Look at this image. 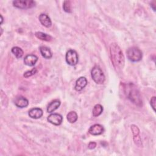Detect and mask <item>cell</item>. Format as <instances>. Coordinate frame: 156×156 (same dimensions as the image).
<instances>
[{
  "instance_id": "6",
  "label": "cell",
  "mask_w": 156,
  "mask_h": 156,
  "mask_svg": "<svg viewBox=\"0 0 156 156\" xmlns=\"http://www.w3.org/2000/svg\"><path fill=\"white\" fill-rule=\"evenodd\" d=\"M65 59L66 63L71 65L74 66L77 64L79 61V56L77 52L74 50L70 49L66 52Z\"/></svg>"
},
{
  "instance_id": "21",
  "label": "cell",
  "mask_w": 156,
  "mask_h": 156,
  "mask_svg": "<svg viewBox=\"0 0 156 156\" xmlns=\"http://www.w3.org/2000/svg\"><path fill=\"white\" fill-rule=\"evenodd\" d=\"M133 141H134V143L135 144L136 146H137L138 147H142L143 146V144H142V142H141V139L140 136V135H136V136H133Z\"/></svg>"
},
{
  "instance_id": "3",
  "label": "cell",
  "mask_w": 156,
  "mask_h": 156,
  "mask_svg": "<svg viewBox=\"0 0 156 156\" xmlns=\"http://www.w3.org/2000/svg\"><path fill=\"white\" fill-rule=\"evenodd\" d=\"M126 54L128 59L133 62H137L140 61L143 57L141 51L136 47L129 48L127 50Z\"/></svg>"
},
{
  "instance_id": "5",
  "label": "cell",
  "mask_w": 156,
  "mask_h": 156,
  "mask_svg": "<svg viewBox=\"0 0 156 156\" xmlns=\"http://www.w3.org/2000/svg\"><path fill=\"white\" fill-rule=\"evenodd\" d=\"M12 3L14 7L20 9H30L35 5V2L32 0H16Z\"/></svg>"
},
{
  "instance_id": "9",
  "label": "cell",
  "mask_w": 156,
  "mask_h": 156,
  "mask_svg": "<svg viewBox=\"0 0 156 156\" xmlns=\"http://www.w3.org/2000/svg\"><path fill=\"white\" fill-rule=\"evenodd\" d=\"M38 60V57L34 54L27 55L24 58V63L29 66H33Z\"/></svg>"
},
{
  "instance_id": "4",
  "label": "cell",
  "mask_w": 156,
  "mask_h": 156,
  "mask_svg": "<svg viewBox=\"0 0 156 156\" xmlns=\"http://www.w3.org/2000/svg\"><path fill=\"white\" fill-rule=\"evenodd\" d=\"M91 76L92 79L98 84H102L105 81V76L101 69L98 66H94L92 68Z\"/></svg>"
},
{
  "instance_id": "2",
  "label": "cell",
  "mask_w": 156,
  "mask_h": 156,
  "mask_svg": "<svg viewBox=\"0 0 156 156\" xmlns=\"http://www.w3.org/2000/svg\"><path fill=\"white\" fill-rule=\"evenodd\" d=\"M124 92L127 98L138 107H142L143 101L137 87L132 83H129L124 86Z\"/></svg>"
},
{
  "instance_id": "12",
  "label": "cell",
  "mask_w": 156,
  "mask_h": 156,
  "mask_svg": "<svg viewBox=\"0 0 156 156\" xmlns=\"http://www.w3.org/2000/svg\"><path fill=\"white\" fill-rule=\"evenodd\" d=\"M40 23L46 27H50L52 25V22L50 18L44 13H41L38 17Z\"/></svg>"
},
{
  "instance_id": "22",
  "label": "cell",
  "mask_w": 156,
  "mask_h": 156,
  "mask_svg": "<svg viewBox=\"0 0 156 156\" xmlns=\"http://www.w3.org/2000/svg\"><path fill=\"white\" fill-rule=\"evenodd\" d=\"M37 68H33L32 69H31V70H30V71H27L25 72L23 76H24V77L28 78V77H30V76L34 75L35 73H37Z\"/></svg>"
},
{
  "instance_id": "16",
  "label": "cell",
  "mask_w": 156,
  "mask_h": 156,
  "mask_svg": "<svg viewBox=\"0 0 156 156\" xmlns=\"http://www.w3.org/2000/svg\"><path fill=\"white\" fill-rule=\"evenodd\" d=\"M35 35L37 38H38V39H40L41 40L49 41L52 40V37L50 35H49L45 33L41 32H36L35 33Z\"/></svg>"
},
{
  "instance_id": "14",
  "label": "cell",
  "mask_w": 156,
  "mask_h": 156,
  "mask_svg": "<svg viewBox=\"0 0 156 156\" xmlns=\"http://www.w3.org/2000/svg\"><path fill=\"white\" fill-rule=\"evenodd\" d=\"M60 105V101L58 99H55L50 102L47 107V112L48 113H52L57 109Z\"/></svg>"
},
{
  "instance_id": "10",
  "label": "cell",
  "mask_w": 156,
  "mask_h": 156,
  "mask_svg": "<svg viewBox=\"0 0 156 156\" xmlns=\"http://www.w3.org/2000/svg\"><path fill=\"white\" fill-rule=\"evenodd\" d=\"M87 85V80L85 77H80L76 82L75 90L77 91L82 90Z\"/></svg>"
},
{
  "instance_id": "24",
  "label": "cell",
  "mask_w": 156,
  "mask_h": 156,
  "mask_svg": "<svg viewBox=\"0 0 156 156\" xmlns=\"http://www.w3.org/2000/svg\"><path fill=\"white\" fill-rule=\"evenodd\" d=\"M155 102H156V98L155 96H153L150 101V104L151 107H152L154 111L155 110Z\"/></svg>"
},
{
  "instance_id": "15",
  "label": "cell",
  "mask_w": 156,
  "mask_h": 156,
  "mask_svg": "<svg viewBox=\"0 0 156 156\" xmlns=\"http://www.w3.org/2000/svg\"><path fill=\"white\" fill-rule=\"evenodd\" d=\"M40 53L41 54V55L46 58V59H49L51 58L52 56V54L51 52V51L50 50V49L46 46H40Z\"/></svg>"
},
{
  "instance_id": "19",
  "label": "cell",
  "mask_w": 156,
  "mask_h": 156,
  "mask_svg": "<svg viewBox=\"0 0 156 156\" xmlns=\"http://www.w3.org/2000/svg\"><path fill=\"white\" fill-rule=\"evenodd\" d=\"M12 52L15 55V56L17 58H21L23 55V51L22 50L21 48L18 47V46H15L13 47L12 48Z\"/></svg>"
},
{
  "instance_id": "18",
  "label": "cell",
  "mask_w": 156,
  "mask_h": 156,
  "mask_svg": "<svg viewBox=\"0 0 156 156\" xmlns=\"http://www.w3.org/2000/svg\"><path fill=\"white\" fill-rule=\"evenodd\" d=\"M103 112V107L101 104H96L94 106L93 110H92V113L93 116L96 117L99 116Z\"/></svg>"
},
{
  "instance_id": "27",
  "label": "cell",
  "mask_w": 156,
  "mask_h": 156,
  "mask_svg": "<svg viewBox=\"0 0 156 156\" xmlns=\"http://www.w3.org/2000/svg\"><path fill=\"white\" fill-rule=\"evenodd\" d=\"M1 24H2V21H3V18H2V15H1Z\"/></svg>"
},
{
  "instance_id": "7",
  "label": "cell",
  "mask_w": 156,
  "mask_h": 156,
  "mask_svg": "<svg viewBox=\"0 0 156 156\" xmlns=\"http://www.w3.org/2000/svg\"><path fill=\"white\" fill-rule=\"evenodd\" d=\"M47 119L50 123L55 126H58L62 122L63 117L58 113H52L48 116Z\"/></svg>"
},
{
  "instance_id": "11",
  "label": "cell",
  "mask_w": 156,
  "mask_h": 156,
  "mask_svg": "<svg viewBox=\"0 0 156 156\" xmlns=\"http://www.w3.org/2000/svg\"><path fill=\"white\" fill-rule=\"evenodd\" d=\"M43 113V110L41 108L35 107V108H33L30 109L29 111L28 115L31 118L38 119L42 116Z\"/></svg>"
},
{
  "instance_id": "17",
  "label": "cell",
  "mask_w": 156,
  "mask_h": 156,
  "mask_svg": "<svg viewBox=\"0 0 156 156\" xmlns=\"http://www.w3.org/2000/svg\"><path fill=\"white\" fill-rule=\"evenodd\" d=\"M77 114L76 113V112H75L74 111H71L69 112L67 115H66V118L67 120L68 121V122H69L70 123H74L77 120Z\"/></svg>"
},
{
  "instance_id": "1",
  "label": "cell",
  "mask_w": 156,
  "mask_h": 156,
  "mask_svg": "<svg viewBox=\"0 0 156 156\" xmlns=\"http://www.w3.org/2000/svg\"><path fill=\"white\" fill-rule=\"evenodd\" d=\"M110 55L113 66L118 69L124 67L125 59L122 51L120 47L115 43H113L110 46Z\"/></svg>"
},
{
  "instance_id": "8",
  "label": "cell",
  "mask_w": 156,
  "mask_h": 156,
  "mask_svg": "<svg viewBox=\"0 0 156 156\" xmlns=\"http://www.w3.org/2000/svg\"><path fill=\"white\" fill-rule=\"evenodd\" d=\"M104 131V129L103 126L99 124H95L91 126L88 132L93 135H99L102 134Z\"/></svg>"
},
{
  "instance_id": "26",
  "label": "cell",
  "mask_w": 156,
  "mask_h": 156,
  "mask_svg": "<svg viewBox=\"0 0 156 156\" xmlns=\"http://www.w3.org/2000/svg\"><path fill=\"white\" fill-rule=\"evenodd\" d=\"M155 1H152V2L151 3V7L152 8V9L154 10V11H155Z\"/></svg>"
},
{
  "instance_id": "25",
  "label": "cell",
  "mask_w": 156,
  "mask_h": 156,
  "mask_svg": "<svg viewBox=\"0 0 156 156\" xmlns=\"http://www.w3.org/2000/svg\"><path fill=\"white\" fill-rule=\"evenodd\" d=\"M96 143L95 142H90L88 145V147L90 149H93L96 147Z\"/></svg>"
},
{
  "instance_id": "20",
  "label": "cell",
  "mask_w": 156,
  "mask_h": 156,
  "mask_svg": "<svg viewBox=\"0 0 156 156\" xmlns=\"http://www.w3.org/2000/svg\"><path fill=\"white\" fill-rule=\"evenodd\" d=\"M63 9L65 12L67 13H71V5L69 1H65L63 4Z\"/></svg>"
},
{
  "instance_id": "23",
  "label": "cell",
  "mask_w": 156,
  "mask_h": 156,
  "mask_svg": "<svg viewBox=\"0 0 156 156\" xmlns=\"http://www.w3.org/2000/svg\"><path fill=\"white\" fill-rule=\"evenodd\" d=\"M131 130H132V132L133 136H136V135H139L140 130L136 125H134V124L131 125Z\"/></svg>"
},
{
  "instance_id": "13",
  "label": "cell",
  "mask_w": 156,
  "mask_h": 156,
  "mask_svg": "<svg viewBox=\"0 0 156 156\" xmlns=\"http://www.w3.org/2000/svg\"><path fill=\"white\" fill-rule=\"evenodd\" d=\"M15 104L19 108H25L29 105V101L24 97L19 96L15 99Z\"/></svg>"
}]
</instances>
